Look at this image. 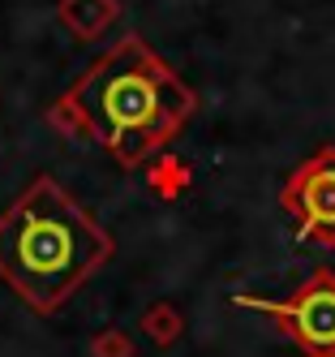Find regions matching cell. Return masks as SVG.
Wrapping results in <instances>:
<instances>
[{
	"mask_svg": "<svg viewBox=\"0 0 335 357\" xmlns=\"http://www.w3.org/2000/svg\"><path fill=\"white\" fill-rule=\"evenodd\" d=\"M194 112V86L180 82V73L142 35H125L47 108V121L73 138L99 142L120 168H142L185 130Z\"/></svg>",
	"mask_w": 335,
	"mask_h": 357,
	"instance_id": "obj_1",
	"label": "cell"
},
{
	"mask_svg": "<svg viewBox=\"0 0 335 357\" xmlns=\"http://www.w3.org/2000/svg\"><path fill=\"white\" fill-rule=\"evenodd\" d=\"M112 250V233L47 172L0 211V280L35 314H56Z\"/></svg>",
	"mask_w": 335,
	"mask_h": 357,
	"instance_id": "obj_2",
	"label": "cell"
},
{
	"mask_svg": "<svg viewBox=\"0 0 335 357\" xmlns=\"http://www.w3.org/2000/svg\"><path fill=\"white\" fill-rule=\"evenodd\" d=\"M232 305L267 314L301 349V357H335V271L331 267H314L305 275V284H297V293L283 301L232 293Z\"/></svg>",
	"mask_w": 335,
	"mask_h": 357,
	"instance_id": "obj_3",
	"label": "cell"
},
{
	"mask_svg": "<svg viewBox=\"0 0 335 357\" xmlns=\"http://www.w3.org/2000/svg\"><path fill=\"white\" fill-rule=\"evenodd\" d=\"M279 207L293 215L297 237L314 245H335V146H318L279 185Z\"/></svg>",
	"mask_w": 335,
	"mask_h": 357,
	"instance_id": "obj_4",
	"label": "cell"
},
{
	"mask_svg": "<svg viewBox=\"0 0 335 357\" xmlns=\"http://www.w3.org/2000/svg\"><path fill=\"white\" fill-rule=\"evenodd\" d=\"M56 17L82 43H95L108 35V26H116L120 0H56Z\"/></svg>",
	"mask_w": 335,
	"mask_h": 357,
	"instance_id": "obj_5",
	"label": "cell"
},
{
	"mask_svg": "<svg viewBox=\"0 0 335 357\" xmlns=\"http://www.w3.org/2000/svg\"><path fill=\"white\" fill-rule=\"evenodd\" d=\"M189 181H194L189 164L180 160V155H172V151H168V155L159 151V155H155V164L146 168V185L159 194V198H168V202L185 194V190H189Z\"/></svg>",
	"mask_w": 335,
	"mask_h": 357,
	"instance_id": "obj_6",
	"label": "cell"
},
{
	"mask_svg": "<svg viewBox=\"0 0 335 357\" xmlns=\"http://www.w3.org/2000/svg\"><path fill=\"white\" fill-rule=\"evenodd\" d=\"M138 323H142V331L150 336L155 349H172L180 340V331H185V319H180V310H176V305H168V301L146 305Z\"/></svg>",
	"mask_w": 335,
	"mask_h": 357,
	"instance_id": "obj_7",
	"label": "cell"
},
{
	"mask_svg": "<svg viewBox=\"0 0 335 357\" xmlns=\"http://www.w3.org/2000/svg\"><path fill=\"white\" fill-rule=\"evenodd\" d=\"M91 357H134V340H129L125 331L108 327V331H99L91 340Z\"/></svg>",
	"mask_w": 335,
	"mask_h": 357,
	"instance_id": "obj_8",
	"label": "cell"
}]
</instances>
